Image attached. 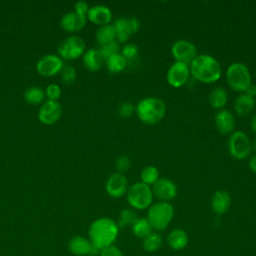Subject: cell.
<instances>
[{
	"mask_svg": "<svg viewBox=\"0 0 256 256\" xmlns=\"http://www.w3.org/2000/svg\"><path fill=\"white\" fill-rule=\"evenodd\" d=\"M119 233L117 222L108 217L94 220L88 230L89 240L97 250H102L113 245Z\"/></svg>",
	"mask_w": 256,
	"mask_h": 256,
	"instance_id": "cell-1",
	"label": "cell"
},
{
	"mask_svg": "<svg viewBox=\"0 0 256 256\" xmlns=\"http://www.w3.org/2000/svg\"><path fill=\"white\" fill-rule=\"evenodd\" d=\"M190 74L198 82L211 84L217 82L222 75L220 63L213 56L200 54L190 63Z\"/></svg>",
	"mask_w": 256,
	"mask_h": 256,
	"instance_id": "cell-2",
	"label": "cell"
},
{
	"mask_svg": "<svg viewBox=\"0 0 256 256\" xmlns=\"http://www.w3.org/2000/svg\"><path fill=\"white\" fill-rule=\"evenodd\" d=\"M135 113L142 123L155 125L165 117L166 104L160 98L145 97L137 103Z\"/></svg>",
	"mask_w": 256,
	"mask_h": 256,
	"instance_id": "cell-3",
	"label": "cell"
},
{
	"mask_svg": "<svg viewBox=\"0 0 256 256\" xmlns=\"http://www.w3.org/2000/svg\"><path fill=\"white\" fill-rule=\"evenodd\" d=\"M228 86L238 93H244L252 84V77L248 67L242 62H233L226 69Z\"/></svg>",
	"mask_w": 256,
	"mask_h": 256,
	"instance_id": "cell-4",
	"label": "cell"
},
{
	"mask_svg": "<svg viewBox=\"0 0 256 256\" xmlns=\"http://www.w3.org/2000/svg\"><path fill=\"white\" fill-rule=\"evenodd\" d=\"M174 216V208L170 202L157 201L147 211V219L156 232L166 229Z\"/></svg>",
	"mask_w": 256,
	"mask_h": 256,
	"instance_id": "cell-5",
	"label": "cell"
},
{
	"mask_svg": "<svg viewBox=\"0 0 256 256\" xmlns=\"http://www.w3.org/2000/svg\"><path fill=\"white\" fill-rule=\"evenodd\" d=\"M127 202L134 210L148 209L153 202V193L151 186L144 183L135 182L129 186L126 193Z\"/></svg>",
	"mask_w": 256,
	"mask_h": 256,
	"instance_id": "cell-6",
	"label": "cell"
},
{
	"mask_svg": "<svg viewBox=\"0 0 256 256\" xmlns=\"http://www.w3.org/2000/svg\"><path fill=\"white\" fill-rule=\"evenodd\" d=\"M227 147L230 155L236 160H244L248 158L252 151V142L248 135L240 130L230 134Z\"/></svg>",
	"mask_w": 256,
	"mask_h": 256,
	"instance_id": "cell-7",
	"label": "cell"
},
{
	"mask_svg": "<svg viewBox=\"0 0 256 256\" xmlns=\"http://www.w3.org/2000/svg\"><path fill=\"white\" fill-rule=\"evenodd\" d=\"M85 52L84 40L76 35H72L64 39L58 46V53L61 58L66 60H74L82 56Z\"/></svg>",
	"mask_w": 256,
	"mask_h": 256,
	"instance_id": "cell-8",
	"label": "cell"
},
{
	"mask_svg": "<svg viewBox=\"0 0 256 256\" xmlns=\"http://www.w3.org/2000/svg\"><path fill=\"white\" fill-rule=\"evenodd\" d=\"M171 54L176 62H181L187 65H190L198 55L195 45L186 39L175 41L171 46Z\"/></svg>",
	"mask_w": 256,
	"mask_h": 256,
	"instance_id": "cell-9",
	"label": "cell"
},
{
	"mask_svg": "<svg viewBox=\"0 0 256 256\" xmlns=\"http://www.w3.org/2000/svg\"><path fill=\"white\" fill-rule=\"evenodd\" d=\"M190 76L191 74L189 65L175 61L169 66L167 70L166 80L171 87L179 88L188 82Z\"/></svg>",
	"mask_w": 256,
	"mask_h": 256,
	"instance_id": "cell-10",
	"label": "cell"
},
{
	"mask_svg": "<svg viewBox=\"0 0 256 256\" xmlns=\"http://www.w3.org/2000/svg\"><path fill=\"white\" fill-rule=\"evenodd\" d=\"M153 197L158 199V201L170 202L173 200L178 193L176 184L167 178H159L152 186Z\"/></svg>",
	"mask_w": 256,
	"mask_h": 256,
	"instance_id": "cell-11",
	"label": "cell"
},
{
	"mask_svg": "<svg viewBox=\"0 0 256 256\" xmlns=\"http://www.w3.org/2000/svg\"><path fill=\"white\" fill-rule=\"evenodd\" d=\"M64 64L62 58L55 54H46L43 55L36 64L37 72L45 77L54 76L57 73H60Z\"/></svg>",
	"mask_w": 256,
	"mask_h": 256,
	"instance_id": "cell-12",
	"label": "cell"
},
{
	"mask_svg": "<svg viewBox=\"0 0 256 256\" xmlns=\"http://www.w3.org/2000/svg\"><path fill=\"white\" fill-rule=\"evenodd\" d=\"M129 188L128 179L125 174L114 172L112 173L105 184L106 192L113 198H120L127 193Z\"/></svg>",
	"mask_w": 256,
	"mask_h": 256,
	"instance_id": "cell-13",
	"label": "cell"
},
{
	"mask_svg": "<svg viewBox=\"0 0 256 256\" xmlns=\"http://www.w3.org/2000/svg\"><path fill=\"white\" fill-rule=\"evenodd\" d=\"M69 251L76 256H88L99 254V250H97L89 240L84 236H74L68 242Z\"/></svg>",
	"mask_w": 256,
	"mask_h": 256,
	"instance_id": "cell-14",
	"label": "cell"
},
{
	"mask_svg": "<svg viewBox=\"0 0 256 256\" xmlns=\"http://www.w3.org/2000/svg\"><path fill=\"white\" fill-rule=\"evenodd\" d=\"M61 112V106L57 101L47 100L40 107L38 112V118L43 124L51 125L59 120Z\"/></svg>",
	"mask_w": 256,
	"mask_h": 256,
	"instance_id": "cell-15",
	"label": "cell"
},
{
	"mask_svg": "<svg viewBox=\"0 0 256 256\" xmlns=\"http://www.w3.org/2000/svg\"><path fill=\"white\" fill-rule=\"evenodd\" d=\"M215 126L219 133L226 135L234 132L235 118L233 113L228 109L219 110L214 118Z\"/></svg>",
	"mask_w": 256,
	"mask_h": 256,
	"instance_id": "cell-16",
	"label": "cell"
},
{
	"mask_svg": "<svg viewBox=\"0 0 256 256\" xmlns=\"http://www.w3.org/2000/svg\"><path fill=\"white\" fill-rule=\"evenodd\" d=\"M87 19L99 27L104 26L110 23L112 19V12L110 8L105 5H95L90 7Z\"/></svg>",
	"mask_w": 256,
	"mask_h": 256,
	"instance_id": "cell-17",
	"label": "cell"
},
{
	"mask_svg": "<svg viewBox=\"0 0 256 256\" xmlns=\"http://www.w3.org/2000/svg\"><path fill=\"white\" fill-rule=\"evenodd\" d=\"M87 21V17H84L75 11L68 12L64 14L60 20V25L62 29L68 32H76L81 30Z\"/></svg>",
	"mask_w": 256,
	"mask_h": 256,
	"instance_id": "cell-18",
	"label": "cell"
},
{
	"mask_svg": "<svg viewBox=\"0 0 256 256\" xmlns=\"http://www.w3.org/2000/svg\"><path fill=\"white\" fill-rule=\"evenodd\" d=\"M231 205V196L226 190H217L211 198V208L217 215L225 214Z\"/></svg>",
	"mask_w": 256,
	"mask_h": 256,
	"instance_id": "cell-19",
	"label": "cell"
},
{
	"mask_svg": "<svg viewBox=\"0 0 256 256\" xmlns=\"http://www.w3.org/2000/svg\"><path fill=\"white\" fill-rule=\"evenodd\" d=\"M83 64L91 72L99 71L105 64V59L99 49L91 48L83 54Z\"/></svg>",
	"mask_w": 256,
	"mask_h": 256,
	"instance_id": "cell-20",
	"label": "cell"
},
{
	"mask_svg": "<svg viewBox=\"0 0 256 256\" xmlns=\"http://www.w3.org/2000/svg\"><path fill=\"white\" fill-rule=\"evenodd\" d=\"M255 99L246 93H240L234 101V110L239 116L251 114L255 108Z\"/></svg>",
	"mask_w": 256,
	"mask_h": 256,
	"instance_id": "cell-21",
	"label": "cell"
},
{
	"mask_svg": "<svg viewBox=\"0 0 256 256\" xmlns=\"http://www.w3.org/2000/svg\"><path fill=\"white\" fill-rule=\"evenodd\" d=\"M167 243L173 250H182L188 244V235L181 228L172 229L167 235Z\"/></svg>",
	"mask_w": 256,
	"mask_h": 256,
	"instance_id": "cell-22",
	"label": "cell"
},
{
	"mask_svg": "<svg viewBox=\"0 0 256 256\" xmlns=\"http://www.w3.org/2000/svg\"><path fill=\"white\" fill-rule=\"evenodd\" d=\"M112 25L115 30L116 40L119 43H127L131 35H133L130 28L128 17H120L116 19Z\"/></svg>",
	"mask_w": 256,
	"mask_h": 256,
	"instance_id": "cell-23",
	"label": "cell"
},
{
	"mask_svg": "<svg viewBox=\"0 0 256 256\" xmlns=\"http://www.w3.org/2000/svg\"><path fill=\"white\" fill-rule=\"evenodd\" d=\"M209 104L212 108L221 110L225 107L228 101V93L223 87H215L209 94Z\"/></svg>",
	"mask_w": 256,
	"mask_h": 256,
	"instance_id": "cell-24",
	"label": "cell"
},
{
	"mask_svg": "<svg viewBox=\"0 0 256 256\" xmlns=\"http://www.w3.org/2000/svg\"><path fill=\"white\" fill-rule=\"evenodd\" d=\"M127 64L128 61L122 56L120 52L105 59V66L107 70L113 74L122 72L127 67Z\"/></svg>",
	"mask_w": 256,
	"mask_h": 256,
	"instance_id": "cell-25",
	"label": "cell"
},
{
	"mask_svg": "<svg viewBox=\"0 0 256 256\" xmlns=\"http://www.w3.org/2000/svg\"><path fill=\"white\" fill-rule=\"evenodd\" d=\"M132 228V232L133 234L137 237V238H141L144 239L145 237H147L150 233L153 232V228L150 224V222L148 221L147 218L145 217H140L138 218L135 223L131 226Z\"/></svg>",
	"mask_w": 256,
	"mask_h": 256,
	"instance_id": "cell-26",
	"label": "cell"
},
{
	"mask_svg": "<svg viewBox=\"0 0 256 256\" xmlns=\"http://www.w3.org/2000/svg\"><path fill=\"white\" fill-rule=\"evenodd\" d=\"M95 38L100 46L116 40V34L113 25L107 24L104 26H100L96 31Z\"/></svg>",
	"mask_w": 256,
	"mask_h": 256,
	"instance_id": "cell-27",
	"label": "cell"
},
{
	"mask_svg": "<svg viewBox=\"0 0 256 256\" xmlns=\"http://www.w3.org/2000/svg\"><path fill=\"white\" fill-rule=\"evenodd\" d=\"M163 243V238L162 235L159 232H152L150 233L147 237L143 239V248L146 252L153 253L160 249Z\"/></svg>",
	"mask_w": 256,
	"mask_h": 256,
	"instance_id": "cell-28",
	"label": "cell"
},
{
	"mask_svg": "<svg viewBox=\"0 0 256 256\" xmlns=\"http://www.w3.org/2000/svg\"><path fill=\"white\" fill-rule=\"evenodd\" d=\"M45 92L38 86H31L24 92V99L32 105H37L43 101Z\"/></svg>",
	"mask_w": 256,
	"mask_h": 256,
	"instance_id": "cell-29",
	"label": "cell"
},
{
	"mask_svg": "<svg viewBox=\"0 0 256 256\" xmlns=\"http://www.w3.org/2000/svg\"><path fill=\"white\" fill-rule=\"evenodd\" d=\"M140 179L142 183L152 186L159 179V170L156 166L148 165L142 169L140 173Z\"/></svg>",
	"mask_w": 256,
	"mask_h": 256,
	"instance_id": "cell-30",
	"label": "cell"
},
{
	"mask_svg": "<svg viewBox=\"0 0 256 256\" xmlns=\"http://www.w3.org/2000/svg\"><path fill=\"white\" fill-rule=\"evenodd\" d=\"M138 219V216L134 209L132 208H125L121 210L119 214V220L117 222L119 228L120 227H126V226H132L135 221Z\"/></svg>",
	"mask_w": 256,
	"mask_h": 256,
	"instance_id": "cell-31",
	"label": "cell"
},
{
	"mask_svg": "<svg viewBox=\"0 0 256 256\" xmlns=\"http://www.w3.org/2000/svg\"><path fill=\"white\" fill-rule=\"evenodd\" d=\"M60 76H61V80L64 84H72L74 83V81L76 80V70L73 66L71 65H64L63 68L60 71Z\"/></svg>",
	"mask_w": 256,
	"mask_h": 256,
	"instance_id": "cell-32",
	"label": "cell"
},
{
	"mask_svg": "<svg viewBox=\"0 0 256 256\" xmlns=\"http://www.w3.org/2000/svg\"><path fill=\"white\" fill-rule=\"evenodd\" d=\"M100 53L102 54V56L104 57V59H107L108 57L119 53L120 52V45L119 42L117 40H114L112 42H109L107 44L101 45L100 49H99Z\"/></svg>",
	"mask_w": 256,
	"mask_h": 256,
	"instance_id": "cell-33",
	"label": "cell"
},
{
	"mask_svg": "<svg viewBox=\"0 0 256 256\" xmlns=\"http://www.w3.org/2000/svg\"><path fill=\"white\" fill-rule=\"evenodd\" d=\"M120 53L127 61H129V60H133L137 57V55L139 53V49H138V46L135 45L134 43H126L122 47Z\"/></svg>",
	"mask_w": 256,
	"mask_h": 256,
	"instance_id": "cell-34",
	"label": "cell"
},
{
	"mask_svg": "<svg viewBox=\"0 0 256 256\" xmlns=\"http://www.w3.org/2000/svg\"><path fill=\"white\" fill-rule=\"evenodd\" d=\"M131 166V161L129 159V157L125 156V155H121L119 157L116 158L115 160V168H116V172L118 173H122L124 174L125 172H127L129 170Z\"/></svg>",
	"mask_w": 256,
	"mask_h": 256,
	"instance_id": "cell-35",
	"label": "cell"
},
{
	"mask_svg": "<svg viewBox=\"0 0 256 256\" xmlns=\"http://www.w3.org/2000/svg\"><path fill=\"white\" fill-rule=\"evenodd\" d=\"M45 95L48 97V100L57 101V99L61 96V88L57 84H49L46 87Z\"/></svg>",
	"mask_w": 256,
	"mask_h": 256,
	"instance_id": "cell-36",
	"label": "cell"
},
{
	"mask_svg": "<svg viewBox=\"0 0 256 256\" xmlns=\"http://www.w3.org/2000/svg\"><path fill=\"white\" fill-rule=\"evenodd\" d=\"M135 112V107L130 102H122L118 107V114L122 118H129Z\"/></svg>",
	"mask_w": 256,
	"mask_h": 256,
	"instance_id": "cell-37",
	"label": "cell"
},
{
	"mask_svg": "<svg viewBox=\"0 0 256 256\" xmlns=\"http://www.w3.org/2000/svg\"><path fill=\"white\" fill-rule=\"evenodd\" d=\"M99 256H124V255L118 247L111 245L109 247H106V248L100 250Z\"/></svg>",
	"mask_w": 256,
	"mask_h": 256,
	"instance_id": "cell-38",
	"label": "cell"
},
{
	"mask_svg": "<svg viewBox=\"0 0 256 256\" xmlns=\"http://www.w3.org/2000/svg\"><path fill=\"white\" fill-rule=\"evenodd\" d=\"M89 9H90V7H89L88 3L85 1H78L75 4V12L84 17H87Z\"/></svg>",
	"mask_w": 256,
	"mask_h": 256,
	"instance_id": "cell-39",
	"label": "cell"
},
{
	"mask_svg": "<svg viewBox=\"0 0 256 256\" xmlns=\"http://www.w3.org/2000/svg\"><path fill=\"white\" fill-rule=\"evenodd\" d=\"M248 166L250 168V170L256 174V154L252 155L250 158H249V161H248Z\"/></svg>",
	"mask_w": 256,
	"mask_h": 256,
	"instance_id": "cell-40",
	"label": "cell"
},
{
	"mask_svg": "<svg viewBox=\"0 0 256 256\" xmlns=\"http://www.w3.org/2000/svg\"><path fill=\"white\" fill-rule=\"evenodd\" d=\"M244 93H246L247 95H249V96H251L252 98H256V85L255 84H251L248 88H247V90L244 92Z\"/></svg>",
	"mask_w": 256,
	"mask_h": 256,
	"instance_id": "cell-41",
	"label": "cell"
},
{
	"mask_svg": "<svg viewBox=\"0 0 256 256\" xmlns=\"http://www.w3.org/2000/svg\"><path fill=\"white\" fill-rule=\"evenodd\" d=\"M250 128L254 134H256V113L251 117L250 120Z\"/></svg>",
	"mask_w": 256,
	"mask_h": 256,
	"instance_id": "cell-42",
	"label": "cell"
},
{
	"mask_svg": "<svg viewBox=\"0 0 256 256\" xmlns=\"http://www.w3.org/2000/svg\"><path fill=\"white\" fill-rule=\"evenodd\" d=\"M252 150H254L256 152V139L252 142Z\"/></svg>",
	"mask_w": 256,
	"mask_h": 256,
	"instance_id": "cell-43",
	"label": "cell"
}]
</instances>
